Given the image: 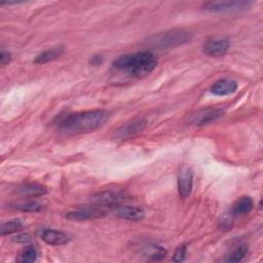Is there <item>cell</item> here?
Here are the masks:
<instances>
[{
	"instance_id": "obj_11",
	"label": "cell",
	"mask_w": 263,
	"mask_h": 263,
	"mask_svg": "<svg viewBox=\"0 0 263 263\" xmlns=\"http://www.w3.org/2000/svg\"><path fill=\"white\" fill-rule=\"evenodd\" d=\"M39 237L47 245L51 246H61V245H66L69 242L70 238L69 236L55 229H50V228H43L39 230Z\"/></svg>"
},
{
	"instance_id": "obj_23",
	"label": "cell",
	"mask_w": 263,
	"mask_h": 263,
	"mask_svg": "<svg viewBox=\"0 0 263 263\" xmlns=\"http://www.w3.org/2000/svg\"><path fill=\"white\" fill-rule=\"evenodd\" d=\"M30 239H31L30 235H28V234H26V233L17 234L16 236L12 237V240H13L14 242H17V243H26V242L30 241Z\"/></svg>"
},
{
	"instance_id": "obj_24",
	"label": "cell",
	"mask_w": 263,
	"mask_h": 263,
	"mask_svg": "<svg viewBox=\"0 0 263 263\" xmlns=\"http://www.w3.org/2000/svg\"><path fill=\"white\" fill-rule=\"evenodd\" d=\"M10 61H11V54H10V52L2 50L1 53H0V64H1L2 66H5L6 64L10 63Z\"/></svg>"
},
{
	"instance_id": "obj_15",
	"label": "cell",
	"mask_w": 263,
	"mask_h": 263,
	"mask_svg": "<svg viewBox=\"0 0 263 263\" xmlns=\"http://www.w3.org/2000/svg\"><path fill=\"white\" fill-rule=\"evenodd\" d=\"M254 206V202L251 197L242 196L237 199L231 208V216H242L249 214Z\"/></svg>"
},
{
	"instance_id": "obj_3",
	"label": "cell",
	"mask_w": 263,
	"mask_h": 263,
	"mask_svg": "<svg viewBox=\"0 0 263 263\" xmlns=\"http://www.w3.org/2000/svg\"><path fill=\"white\" fill-rule=\"evenodd\" d=\"M224 113L225 112L222 108H214V107L203 108V109L189 113L185 118V122L188 125L199 126V125H203L219 119L224 115Z\"/></svg>"
},
{
	"instance_id": "obj_4",
	"label": "cell",
	"mask_w": 263,
	"mask_h": 263,
	"mask_svg": "<svg viewBox=\"0 0 263 263\" xmlns=\"http://www.w3.org/2000/svg\"><path fill=\"white\" fill-rule=\"evenodd\" d=\"M125 199V193L121 190H105L93 194L90 202L96 206H118Z\"/></svg>"
},
{
	"instance_id": "obj_2",
	"label": "cell",
	"mask_w": 263,
	"mask_h": 263,
	"mask_svg": "<svg viewBox=\"0 0 263 263\" xmlns=\"http://www.w3.org/2000/svg\"><path fill=\"white\" fill-rule=\"evenodd\" d=\"M157 59L152 51L145 50L120 55L113 61V66L119 70H128L137 78L148 76L156 67Z\"/></svg>"
},
{
	"instance_id": "obj_14",
	"label": "cell",
	"mask_w": 263,
	"mask_h": 263,
	"mask_svg": "<svg viewBox=\"0 0 263 263\" xmlns=\"http://www.w3.org/2000/svg\"><path fill=\"white\" fill-rule=\"evenodd\" d=\"M141 254L142 256L146 257L147 259L150 260H154V261H159L161 259H163L166 256V250L159 246V245H155V243H148L146 246H143L141 248Z\"/></svg>"
},
{
	"instance_id": "obj_16",
	"label": "cell",
	"mask_w": 263,
	"mask_h": 263,
	"mask_svg": "<svg viewBox=\"0 0 263 263\" xmlns=\"http://www.w3.org/2000/svg\"><path fill=\"white\" fill-rule=\"evenodd\" d=\"M16 192L22 195V196H29V197H35V196H40L43 195L47 192L46 187L40 184H24L20 186L16 189Z\"/></svg>"
},
{
	"instance_id": "obj_5",
	"label": "cell",
	"mask_w": 263,
	"mask_h": 263,
	"mask_svg": "<svg viewBox=\"0 0 263 263\" xmlns=\"http://www.w3.org/2000/svg\"><path fill=\"white\" fill-rule=\"evenodd\" d=\"M147 121L144 118H137L132 121H128L122 124L118 129L114 133V138L119 141L130 139L138 134L142 133L146 127Z\"/></svg>"
},
{
	"instance_id": "obj_20",
	"label": "cell",
	"mask_w": 263,
	"mask_h": 263,
	"mask_svg": "<svg viewBox=\"0 0 263 263\" xmlns=\"http://www.w3.org/2000/svg\"><path fill=\"white\" fill-rule=\"evenodd\" d=\"M36 258H37L36 249L34 247H27L21 253L18 261L23 263H29V262H34Z\"/></svg>"
},
{
	"instance_id": "obj_10",
	"label": "cell",
	"mask_w": 263,
	"mask_h": 263,
	"mask_svg": "<svg viewBox=\"0 0 263 263\" xmlns=\"http://www.w3.org/2000/svg\"><path fill=\"white\" fill-rule=\"evenodd\" d=\"M192 180H193V175L192 171L184 165L181 167L178 174V191L179 194L182 198H187L192 190Z\"/></svg>"
},
{
	"instance_id": "obj_6",
	"label": "cell",
	"mask_w": 263,
	"mask_h": 263,
	"mask_svg": "<svg viewBox=\"0 0 263 263\" xmlns=\"http://www.w3.org/2000/svg\"><path fill=\"white\" fill-rule=\"evenodd\" d=\"M189 39H190L189 32L178 30V31L167 32V33H164L163 35L156 37L154 43L155 45L160 47H174L187 42Z\"/></svg>"
},
{
	"instance_id": "obj_21",
	"label": "cell",
	"mask_w": 263,
	"mask_h": 263,
	"mask_svg": "<svg viewBox=\"0 0 263 263\" xmlns=\"http://www.w3.org/2000/svg\"><path fill=\"white\" fill-rule=\"evenodd\" d=\"M247 253H248V247L241 246V247L237 248L235 251H233V253L228 257V259L226 261L227 262H239L246 257Z\"/></svg>"
},
{
	"instance_id": "obj_22",
	"label": "cell",
	"mask_w": 263,
	"mask_h": 263,
	"mask_svg": "<svg viewBox=\"0 0 263 263\" xmlns=\"http://www.w3.org/2000/svg\"><path fill=\"white\" fill-rule=\"evenodd\" d=\"M186 252H187V248L185 245H181L177 248V250L175 251V254L172 258V260L174 262H183L185 260V257H186Z\"/></svg>"
},
{
	"instance_id": "obj_12",
	"label": "cell",
	"mask_w": 263,
	"mask_h": 263,
	"mask_svg": "<svg viewBox=\"0 0 263 263\" xmlns=\"http://www.w3.org/2000/svg\"><path fill=\"white\" fill-rule=\"evenodd\" d=\"M114 214L121 219L129 221H140L145 216L143 209L134 205H118L115 209Z\"/></svg>"
},
{
	"instance_id": "obj_9",
	"label": "cell",
	"mask_w": 263,
	"mask_h": 263,
	"mask_svg": "<svg viewBox=\"0 0 263 263\" xmlns=\"http://www.w3.org/2000/svg\"><path fill=\"white\" fill-rule=\"evenodd\" d=\"M106 215V212L100 208L91 206V208H83L74 211H70L66 214V218L72 221H86L100 219Z\"/></svg>"
},
{
	"instance_id": "obj_19",
	"label": "cell",
	"mask_w": 263,
	"mask_h": 263,
	"mask_svg": "<svg viewBox=\"0 0 263 263\" xmlns=\"http://www.w3.org/2000/svg\"><path fill=\"white\" fill-rule=\"evenodd\" d=\"M11 206L16 209V210L23 211V212H38V211H40L42 209V205L39 202L33 201V200L12 203Z\"/></svg>"
},
{
	"instance_id": "obj_7",
	"label": "cell",
	"mask_w": 263,
	"mask_h": 263,
	"mask_svg": "<svg viewBox=\"0 0 263 263\" xmlns=\"http://www.w3.org/2000/svg\"><path fill=\"white\" fill-rule=\"evenodd\" d=\"M229 47V40L225 37H212L203 44V52L213 58L224 55Z\"/></svg>"
},
{
	"instance_id": "obj_8",
	"label": "cell",
	"mask_w": 263,
	"mask_h": 263,
	"mask_svg": "<svg viewBox=\"0 0 263 263\" xmlns=\"http://www.w3.org/2000/svg\"><path fill=\"white\" fill-rule=\"evenodd\" d=\"M251 4L249 1H210L203 3L202 7L209 11H232L247 8Z\"/></svg>"
},
{
	"instance_id": "obj_1",
	"label": "cell",
	"mask_w": 263,
	"mask_h": 263,
	"mask_svg": "<svg viewBox=\"0 0 263 263\" xmlns=\"http://www.w3.org/2000/svg\"><path fill=\"white\" fill-rule=\"evenodd\" d=\"M109 118L105 110H92L68 114L59 120L61 130L69 134L89 133L100 128Z\"/></svg>"
},
{
	"instance_id": "obj_25",
	"label": "cell",
	"mask_w": 263,
	"mask_h": 263,
	"mask_svg": "<svg viewBox=\"0 0 263 263\" xmlns=\"http://www.w3.org/2000/svg\"><path fill=\"white\" fill-rule=\"evenodd\" d=\"M103 62V58L101 55H95L91 58V60L89 61V63L92 65V66H99L101 65Z\"/></svg>"
},
{
	"instance_id": "obj_18",
	"label": "cell",
	"mask_w": 263,
	"mask_h": 263,
	"mask_svg": "<svg viewBox=\"0 0 263 263\" xmlns=\"http://www.w3.org/2000/svg\"><path fill=\"white\" fill-rule=\"evenodd\" d=\"M22 228H23L22 221L18 220V219H13V220H9V221L3 222L1 224L0 233H1V235L11 234V233H14V232L18 231Z\"/></svg>"
},
{
	"instance_id": "obj_17",
	"label": "cell",
	"mask_w": 263,
	"mask_h": 263,
	"mask_svg": "<svg viewBox=\"0 0 263 263\" xmlns=\"http://www.w3.org/2000/svg\"><path fill=\"white\" fill-rule=\"evenodd\" d=\"M63 51H64V48L61 46L47 49V50L43 51L42 53H40L39 55H37L34 60V63L38 64V65H43V64L49 63V62L58 59L63 53Z\"/></svg>"
},
{
	"instance_id": "obj_13",
	"label": "cell",
	"mask_w": 263,
	"mask_h": 263,
	"mask_svg": "<svg viewBox=\"0 0 263 263\" xmlns=\"http://www.w3.org/2000/svg\"><path fill=\"white\" fill-rule=\"evenodd\" d=\"M237 89V82L232 79H219L211 87V92L217 96H226L235 92Z\"/></svg>"
}]
</instances>
